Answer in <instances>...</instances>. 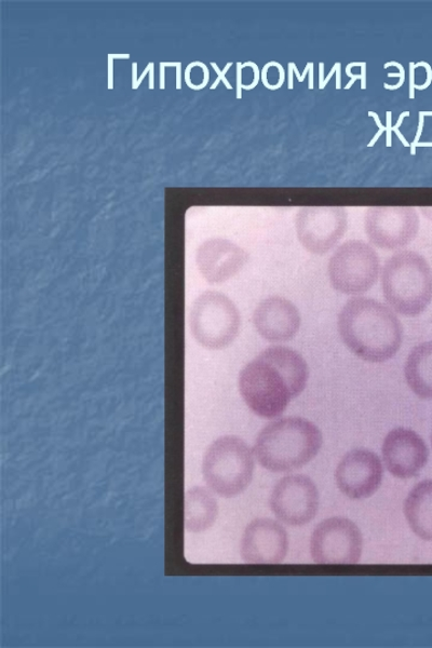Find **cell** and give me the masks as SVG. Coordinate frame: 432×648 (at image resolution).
Returning a JSON list of instances; mask_svg holds the SVG:
<instances>
[{
  "label": "cell",
  "instance_id": "d590c367",
  "mask_svg": "<svg viewBox=\"0 0 432 648\" xmlns=\"http://www.w3.org/2000/svg\"><path fill=\"white\" fill-rule=\"evenodd\" d=\"M417 147H432V143H418Z\"/></svg>",
  "mask_w": 432,
  "mask_h": 648
},
{
  "label": "cell",
  "instance_id": "e575fe53",
  "mask_svg": "<svg viewBox=\"0 0 432 648\" xmlns=\"http://www.w3.org/2000/svg\"><path fill=\"white\" fill-rule=\"evenodd\" d=\"M409 116H410V112H403V113L399 116V119H398V121H397V124H396V126H394V127L397 128V129H400V127H401L402 124H403V120H404V118H405V117H409Z\"/></svg>",
  "mask_w": 432,
  "mask_h": 648
},
{
  "label": "cell",
  "instance_id": "8992f818",
  "mask_svg": "<svg viewBox=\"0 0 432 648\" xmlns=\"http://www.w3.org/2000/svg\"><path fill=\"white\" fill-rule=\"evenodd\" d=\"M191 328L195 339L209 349L232 344L240 329V314L231 299L209 291L198 297L193 307Z\"/></svg>",
  "mask_w": 432,
  "mask_h": 648
},
{
  "label": "cell",
  "instance_id": "277c9868",
  "mask_svg": "<svg viewBox=\"0 0 432 648\" xmlns=\"http://www.w3.org/2000/svg\"><path fill=\"white\" fill-rule=\"evenodd\" d=\"M254 468L251 448L235 436L215 440L202 462V474L209 488L225 498L235 497L248 489Z\"/></svg>",
  "mask_w": 432,
  "mask_h": 648
},
{
  "label": "cell",
  "instance_id": "2e32d148",
  "mask_svg": "<svg viewBox=\"0 0 432 648\" xmlns=\"http://www.w3.org/2000/svg\"><path fill=\"white\" fill-rule=\"evenodd\" d=\"M249 260L248 253L225 239H212L198 251L200 272L210 283H221L237 275Z\"/></svg>",
  "mask_w": 432,
  "mask_h": 648
},
{
  "label": "cell",
  "instance_id": "7402d4cb",
  "mask_svg": "<svg viewBox=\"0 0 432 648\" xmlns=\"http://www.w3.org/2000/svg\"><path fill=\"white\" fill-rule=\"evenodd\" d=\"M364 64H366V62H351L346 66V75L350 78L349 83L345 87L346 90H349L351 87H353L354 84L356 83V80H361L362 79L361 74L360 75H354L353 73H351V69H353V67H355V66H360L361 67Z\"/></svg>",
  "mask_w": 432,
  "mask_h": 648
},
{
  "label": "cell",
  "instance_id": "cb8c5ba5",
  "mask_svg": "<svg viewBox=\"0 0 432 648\" xmlns=\"http://www.w3.org/2000/svg\"><path fill=\"white\" fill-rule=\"evenodd\" d=\"M386 146H393V113L387 112L386 114Z\"/></svg>",
  "mask_w": 432,
  "mask_h": 648
},
{
  "label": "cell",
  "instance_id": "1f68e13d",
  "mask_svg": "<svg viewBox=\"0 0 432 648\" xmlns=\"http://www.w3.org/2000/svg\"><path fill=\"white\" fill-rule=\"evenodd\" d=\"M293 72H294V71H293V62H290V63L288 64V73H289V74H288V88H289L290 90L293 89Z\"/></svg>",
  "mask_w": 432,
  "mask_h": 648
},
{
  "label": "cell",
  "instance_id": "5bb4252c",
  "mask_svg": "<svg viewBox=\"0 0 432 648\" xmlns=\"http://www.w3.org/2000/svg\"><path fill=\"white\" fill-rule=\"evenodd\" d=\"M240 551L246 563L279 564L288 555V533L274 520L256 519L243 533Z\"/></svg>",
  "mask_w": 432,
  "mask_h": 648
},
{
  "label": "cell",
  "instance_id": "e0dca14e",
  "mask_svg": "<svg viewBox=\"0 0 432 648\" xmlns=\"http://www.w3.org/2000/svg\"><path fill=\"white\" fill-rule=\"evenodd\" d=\"M272 364L288 383L293 399L299 397L306 388L309 369L305 359L294 349L286 346H272L259 355Z\"/></svg>",
  "mask_w": 432,
  "mask_h": 648
},
{
  "label": "cell",
  "instance_id": "d6986e66",
  "mask_svg": "<svg viewBox=\"0 0 432 648\" xmlns=\"http://www.w3.org/2000/svg\"><path fill=\"white\" fill-rule=\"evenodd\" d=\"M219 515V506L213 495L204 488H194L185 497V529L202 533L211 528Z\"/></svg>",
  "mask_w": 432,
  "mask_h": 648
},
{
  "label": "cell",
  "instance_id": "ffe728a7",
  "mask_svg": "<svg viewBox=\"0 0 432 648\" xmlns=\"http://www.w3.org/2000/svg\"><path fill=\"white\" fill-rule=\"evenodd\" d=\"M404 374L415 395L432 399V341L411 350L405 362Z\"/></svg>",
  "mask_w": 432,
  "mask_h": 648
},
{
  "label": "cell",
  "instance_id": "d4e9b609",
  "mask_svg": "<svg viewBox=\"0 0 432 648\" xmlns=\"http://www.w3.org/2000/svg\"><path fill=\"white\" fill-rule=\"evenodd\" d=\"M242 65H243V67L250 66V67H252V69H253V71H254V80H253V83H252L250 86H245V85L242 86V89H243V90H252V89H254L256 86H258L259 81H260V79H261V74H260L259 67H258V65H256V64L253 63V62H247V63L242 64Z\"/></svg>",
  "mask_w": 432,
  "mask_h": 648
},
{
  "label": "cell",
  "instance_id": "ba28073f",
  "mask_svg": "<svg viewBox=\"0 0 432 648\" xmlns=\"http://www.w3.org/2000/svg\"><path fill=\"white\" fill-rule=\"evenodd\" d=\"M362 548L361 531L356 523L346 518L322 521L310 538V553L318 564H357Z\"/></svg>",
  "mask_w": 432,
  "mask_h": 648
},
{
  "label": "cell",
  "instance_id": "30bf717a",
  "mask_svg": "<svg viewBox=\"0 0 432 648\" xmlns=\"http://www.w3.org/2000/svg\"><path fill=\"white\" fill-rule=\"evenodd\" d=\"M346 228L347 213L339 207L303 208L296 218L297 237L314 254L329 252L344 236Z\"/></svg>",
  "mask_w": 432,
  "mask_h": 648
},
{
  "label": "cell",
  "instance_id": "5b68a950",
  "mask_svg": "<svg viewBox=\"0 0 432 648\" xmlns=\"http://www.w3.org/2000/svg\"><path fill=\"white\" fill-rule=\"evenodd\" d=\"M239 390L250 410L269 420L285 412L293 399L285 377L259 356L241 370Z\"/></svg>",
  "mask_w": 432,
  "mask_h": 648
},
{
  "label": "cell",
  "instance_id": "4dcf8cb0",
  "mask_svg": "<svg viewBox=\"0 0 432 648\" xmlns=\"http://www.w3.org/2000/svg\"><path fill=\"white\" fill-rule=\"evenodd\" d=\"M361 89H367V63L361 66Z\"/></svg>",
  "mask_w": 432,
  "mask_h": 648
},
{
  "label": "cell",
  "instance_id": "83f0119b",
  "mask_svg": "<svg viewBox=\"0 0 432 648\" xmlns=\"http://www.w3.org/2000/svg\"><path fill=\"white\" fill-rule=\"evenodd\" d=\"M415 63H410V89H409V98L411 100L415 99Z\"/></svg>",
  "mask_w": 432,
  "mask_h": 648
},
{
  "label": "cell",
  "instance_id": "d6a6232c",
  "mask_svg": "<svg viewBox=\"0 0 432 648\" xmlns=\"http://www.w3.org/2000/svg\"><path fill=\"white\" fill-rule=\"evenodd\" d=\"M393 132H395L397 134L398 139L402 142L404 147H411V144L407 140H405V138L403 137V134L401 133V131L399 129L393 127Z\"/></svg>",
  "mask_w": 432,
  "mask_h": 648
},
{
  "label": "cell",
  "instance_id": "44dd1931",
  "mask_svg": "<svg viewBox=\"0 0 432 648\" xmlns=\"http://www.w3.org/2000/svg\"><path fill=\"white\" fill-rule=\"evenodd\" d=\"M390 66H396L397 69L399 70V73H389L387 76H388L389 78L399 77L400 80L398 81V84H397V85H388V84L385 83V84H384V88H385L386 90L395 91V90H398L399 88H401V87L403 86V84H404V81H405V70H404L403 65H402L401 63H399V62H396V61H391V62H387V63H385V65H384V69L386 70V69H388V67H390Z\"/></svg>",
  "mask_w": 432,
  "mask_h": 648
},
{
  "label": "cell",
  "instance_id": "52a82bcc",
  "mask_svg": "<svg viewBox=\"0 0 432 648\" xmlns=\"http://www.w3.org/2000/svg\"><path fill=\"white\" fill-rule=\"evenodd\" d=\"M328 273L332 287L341 293L358 295L369 291L380 274V259L368 243L350 240L331 256Z\"/></svg>",
  "mask_w": 432,
  "mask_h": 648
},
{
  "label": "cell",
  "instance_id": "ac0fdd59",
  "mask_svg": "<svg viewBox=\"0 0 432 648\" xmlns=\"http://www.w3.org/2000/svg\"><path fill=\"white\" fill-rule=\"evenodd\" d=\"M403 510L413 533L432 542V480L414 486L405 499Z\"/></svg>",
  "mask_w": 432,
  "mask_h": 648
},
{
  "label": "cell",
  "instance_id": "9c48e42d",
  "mask_svg": "<svg viewBox=\"0 0 432 648\" xmlns=\"http://www.w3.org/2000/svg\"><path fill=\"white\" fill-rule=\"evenodd\" d=\"M269 506L282 523L306 525L316 517L319 509L317 486L304 475L282 478L270 495Z\"/></svg>",
  "mask_w": 432,
  "mask_h": 648
},
{
  "label": "cell",
  "instance_id": "4fadbf2b",
  "mask_svg": "<svg viewBox=\"0 0 432 648\" xmlns=\"http://www.w3.org/2000/svg\"><path fill=\"white\" fill-rule=\"evenodd\" d=\"M384 463L399 479L416 477L428 462V448L423 438L409 428H395L389 431L382 447Z\"/></svg>",
  "mask_w": 432,
  "mask_h": 648
},
{
  "label": "cell",
  "instance_id": "8d00e7d4",
  "mask_svg": "<svg viewBox=\"0 0 432 648\" xmlns=\"http://www.w3.org/2000/svg\"><path fill=\"white\" fill-rule=\"evenodd\" d=\"M431 442H432V435H431Z\"/></svg>",
  "mask_w": 432,
  "mask_h": 648
},
{
  "label": "cell",
  "instance_id": "7c38bea8",
  "mask_svg": "<svg viewBox=\"0 0 432 648\" xmlns=\"http://www.w3.org/2000/svg\"><path fill=\"white\" fill-rule=\"evenodd\" d=\"M413 208H370L366 216L369 239L378 248L395 250L409 245L418 232Z\"/></svg>",
  "mask_w": 432,
  "mask_h": 648
},
{
  "label": "cell",
  "instance_id": "9a60e30c",
  "mask_svg": "<svg viewBox=\"0 0 432 648\" xmlns=\"http://www.w3.org/2000/svg\"><path fill=\"white\" fill-rule=\"evenodd\" d=\"M253 322L256 330L269 342H287L301 328L299 309L285 297L270 296L256 307Z\"/></svg>",
  "mask_w": 432,
  "mask_h": 648
},
{
  "label": "cell",
  "instance_id": "8fae6325",
  "mask_svg": "<svg viewBox=\"0 0 432 648\" xmlns=\"http://www.w3.org/2000/svg\"><path fill=\"white\" fill-rule=\"evenodd\" d=\"M383 465L375 453L358 449L350 451L337 465L335 480L340 491L350 499L369 498L383 481Z\"/></svg>",
  "mask_w": 432,
  "mask_h": 648
},
{
  "label": "cell",
  "instance_id": "603a6c76",
  "mask_svg": "<svg viewBox=\"0 0 432 648\" xmlns=\"http://www.w3.org/2000/svg\"><path fill=\"white\" fill-rule=\"evenodd\" d=\"M369 116L373 117L375 120L376 125L380 130L377 131V133L374 135V138L371 140V142L368 144V147H373L378 140L382 137V134L386 131V126H383L381 123L380 117L374 112H369Z\"/></svg>",
  "mask_w": 432,
  "mask_h": 648
},
{
  "label": "cell",
  "instance_id": "4316f807",
  "mask_svg": "<svg viewBox=\"0 0 432 648\" xmlns=\"http://www.w3.org/2000/svg\"><path fill=\"white\" fill-rule=\"evenodd\" d=\"M415 66H416V69H417V67L423 66V67H425V69L427 71L426 83L424 85H422V86L415 85V90L423 91V90L427 89L432 83V69H431V66L427 62H418V63L415 64Z\"/></svg>",
  "mask_w": 432,
  "mask_h": 648
},
{
  "label": "cell",
  "instance_id": "3957f363",
  "mask_svg": "<svg viewBox=\"0 0 432 648\" xmlns=\"http://www.w3.org/2000/svg\"><path fill=\"white\" fill-rule=\"evenodd\" d=\"M382 288L391 308L404 316H417L432 301V269L421 254L401 251L387 260Z\"/></svg>",
  "mask_w": 432,
  "mask_h": 648
},
{
  "label": "cell",
  "instance_id": "f1b7e54d",
  "mask_svg": "<svg viewBox=\"0 0 432 648\" xmlns=\"http://www.w3.org/2000/svg\"><path fill=\"white\" fill-rule=\"evenodd\" d=\"M237 65H238L237 66V72H238V76H237V98L241 99V97H242L241 89H242V86H243L241 84V80H242L241 70L243 69V65L241 63H238Z\"/></svg>",
  "mask_w": 432,
  "mask_h": 648
},
{
  "label": "cell",
  "instance_id": "484cf974",
  "mask_svg": "<svg viewBox=\"0 0 432 648\" xmlns=\"http://www.w3.org/2000/svg\"><path fill=\"white\" fill-rule=\"evenodd\" d=\"M424 124H425V117L422 114H420V125H418V129H417V132H416V135H415V139H414L413 143L411 144V155H413V156L416 155L417 144L420 143L422 133H423V129H424Z\"/></svg>",
  "mask_w": 432,
  "mask_h": 648
},
{
  "label": "cell",
  "instance_id": "7a4b0ae2",
  "mask_svg": "<svg viewBox=\"0 0 432 648\" xmlns=\"http://www.w3.org/2000/svg\"><path fill=\"white\" fill-rule=\"evenodd\" d=\"M320 429L302 417L279 418L266 425L255 442L259 463L273 472H291L306 466L322 447Z\"/></svg>",
  "mask_w": 432,
  "mask_h": 648
},
{
  "label": "cell",
  "instance_id": "836d02e7",
  "mask_svg": "<svg viewBox=\"0 0 432 648\" xmlns=\"http://www.w3.org/2000/svg\"><path fill=\"white\" fill-rule=\"evenodd\" d=\"M324 81V63H319V89H321Z\"/></svg>",
  "mask_w": 432,
  "mask_h": 648
},
{
  "label": "cell",
  "instance_id": "f546056e",
  "mask_svg": "<svg viewBox=\"0 0 432 648\" xmlns=\"http://www.w3.org/2000/svg\"><path fill=\"white\" fill-rule=\"evenodd\" d=\"M341 65H342V64L339 63V62H336V63L334 64L333 69L331 70V72L329 73V75L327 76V78H324L323 85H322V87H321L320 90H323L324 88L327 87V85L330 83L331 78H332L333 75L337 72V69H339V67H340Z\"/></svg>",
  "mask_w": 432,
  "mask_h": 648
},
{
  "label": "cell",
  "instance_id": "6da1fadb",
  "mask_svg": "<svg viewBox=\"0 0 432 648\" xmlns=\"http://www.w3.org/2000/svg\"><path fill=\"white\" fill-rule=\"evenodd\" d=\"M343 342L363 360L380 363L393 358L401 347L403 330L393 310L370 297H354L339 315Z\"/></svg>",
  "mask_w": 432,
  "mask_h": 648
}]
</instances>
